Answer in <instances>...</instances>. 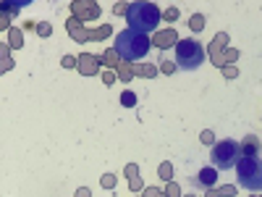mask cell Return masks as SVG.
<instances>
[{"label": "cell", "mask_w": 262, "mask_h": 197, "mask_svg": "<svg viewBox=\"0 0 262 197\" xmlns=\"http://www.w3.org/2000/svg\"><path fill=\"white\" fill-rule=\"evenodd\" d=\"M126 21H128V29L147 34L160 24V8L155 3H131L126 8Z\"/></svg>", "instance_id": "7a4b0ae2"}, {"label": "cell", "mask_w": 262, "mask_h": 197, "mask_svg": "<svg viewBox=\"0 0 262 197\" xmlns=\"http://www.w3.org/2000/svg\"><path fill=\"white\" fill-rule=\"evenodd\" d=\"M210 161L215 168L221 171H228V168H236L238 161H242V145L236 140H221L212 145V152H210Z\"/></svg>", "instance_id": "277c9868"}, {"label": "cell", "mask_w": 262, "mask_h": 197, "mask_svg": "<svg viewBox=\"0 0 262 197\" xmlns=\"http://www.w3.org/2000/svg\"><path fill=\"white\" fill-rule=\"evenodd\" d=\"M149 48H152L149 37L142 34V32H134V29H123L116 37V53L123 61H139L149 53Z\"/></svg>", "instance_id": "6da1fadb"}, {"label": "cell", "mask_w": 262, "mask_h": 197, "mask_svg": "<svg viewBox=\"0 0 262 197\" xmlns=\"http://www.w3.org/2000/svg\"><path fill=\"white\" fill-rule=\"evenodd\" d=\"M205 63V48L196 40H181L176 45V66L184 71H196Z\"/></svg>", "instance_id": "5b68a950"}, {"label": "cell", "mask_w": 262, "mask_h": 197, "mask_svg": "<svg viewBox=\"0 0 262 197\" xmlns=\"http://www.w3.org/2000/svg\"><path fill=\"white\" fill-rule=\"evenodd\" d=\"M200 184L202 187H212L215 184V171L212 168H202L200 171Z\"/></svg>", "instance_id": "8992f818"}, {"label": "cell", "mask_w": 262, "mask_h": 197, "mask_svg": "<svg viewBox=\"0 0 262 197\" xmlns=\"http://www.w3.org/2000/svg\"><path fill=\"white\" fill-rule=\"evenodd\" d=\"M236 182L247 192H262V155H242L236 166Z\"/></svg>", "instance_id": "3957f363"}, {"label": "cell", "mask_w": 262, "mask_h": 197, "mask_svg": "<svg viewBox=\"0 0 262 197\" xmlns=\"http://www.w3.org/2000/svg\"><path fill=\"white\" fill-rule=\"evenodd\" d=\"M121 103H123L126 108L137 105V95H134V92H123V95H121Z\"/></svg>", "instance_id": "52a82bcc"}]
</instances>
